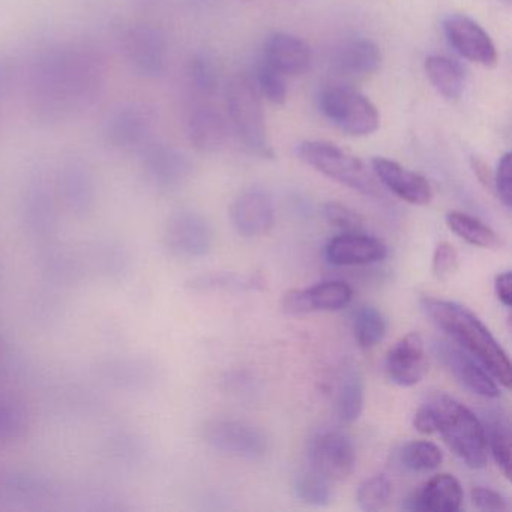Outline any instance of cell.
<instances>
[{
    "mask_svg": "<svg viewBox=\"0 0 512 512\" xmlns=\"http://www.w3.org/2000/svg\"><path fill=\"white\" fill-rule=\"evenodd\" d=\"M421 308L458 347L472 355L500 385L511 386V362L490 329L469 308L445 299H421Z\"/></svg>",
    "mask_w": 512,
    "mask_h": 512,
    "instance_id": "obj_1",
    "label": "cell"
},
{
    "mask_svg": "<svg viewBox=\"0 0 512 512\" xmlns=\"http://www.w3.org/2000/svg\"><path fill=\"white\" fill-rule=\"evenodd\" d=\"M68 44L50 47L38 55L28 80L32 115L43 124H58L82 110Z\"/></svg>",
    "mask_w": 512,
    "mask_h": 512,
    "instance_id": "obj_2",
    "label": "cell"
},
{
    "mask_svg": "<svg viewBox=\"0 0 512 512\" xmlns=\"http://www.w3.org/2000/svg\"><path fill=\"white\" fill-rule=\"evenodd\" d=\"M433 419L434 433L470 469L487 464L488 442L484 422L464 404L446 394H439L424 404Z\"/></svg>",
    "mask_w": 512,
    "mask_h": 512,
    "instance_id": "obj_3",
    "label": "cell"
},
{
    "mask_svg": "<svg viewBox=\"0 0 512 512\" xmlns=\"http://www.w3.org/2000/svg\"><path fill=\"white\" fill-rule=\"evenodd\" d=\"M296 155L326 178L368 197H380L379 184L365 164L340 146L323 140H307L296 146Z\"/></svg>",
    "mask_w": 512,
    "mask_h": 512,
    "instance_id": "obj_4",
    "label": "cell"
},
{
    "mask_svg": "<svg viewBox=\"0 0 512 512\" xmlns=\"http://www.w3.org/2000/svg\"><path fill=\"white\" fill-rule=\"evenodd\" d=\"M226 107L239 139L251 154L274 157L268 139L265 112L256 86L248 77L238 74L226 86Z\"/></svg>",
    "mask_w": 512,
    "mask_h": 512,
    "instance_id": "obj_5",
    "label": "cell"
},
{
    "mask_svg": "<svg viewBox=\"0 0 512 512\" xmlns=\"http://www.w3.org/2000/svg\"><path fill=\"white\" fill-rule=\"evenodd\" d=\"M319 109L335 127L350 136H370L379 128V112L361 92L331 85L319 95Z\"/></svg>",
    "mask_w": 512,
    "mask_h": 512,
    "instance_id": "obj_6",
    "label": "cell"
},
{
    "mask_svg": "<svg viewBox=\"0 0 512 512\" xmlns=\"http://www.w3.org/2000/svg\"><path fill=\"white\" fill-rule=\"evenodd\" d=\"M20 217L28 238L38 248L58 242L56 193L43 176L29 179L20 202Z\"/></svg>",
    "mask_w": 512,
    "mask_h": 512,
    "instance_id": "obj_7",
    "label": "cell"
},
{
    "mask_svg": "<svg viewBox=\"0 0 512 512\" xmlns=\"http://www.w3.org/2000/svg\"><path fill=\"white\" fill-rule=\"evenodd\" d=\"M202 436L212 448L242 460H260L269 449L265 431L235 419H212L206 422Z\"/></svg>",
    "mask_w": 512,
    "mask_h": 512,
    "instance_id": "obj_8",
    "label": "cell"
},
{
    "mask_svg": "<svg viewBox=\"0 0 512 512\" xmlns=\"http://www.w3.org/2000/svg\"><path fill=\"white\" fill-rule=\"evenodd\" d=\"M214 244V230L209 221L193 209L173 212L164 227V247L179 259L208 256Z\"/></svg>",
    "mask_w": 512,
    "mask_h": 512,
    "instance_id": "obj_9",
    "label": "cell"
},
{
    "mask_svg": "<svg viewBox=\"0 0 512 512\" xmlns=\"http://www.w3.org/2000/svg\"><path fill=\"white\" fill-rule=\"evenodd\" d=\"M55 193L68 212L77 218L89 217L97 205L98 194L91 166L76 155L64 158L56 173Z\"/></svg>",
    "mask_w": 512,
    "mask_h": 512,
    "instance_id": "obj_10",
    "label": "cell"
},
{
    "mask_svg": "<svg viewBox=\"0 0 512 512\" xmlns=\"http://www.w3.org/2000/svg\"><path fill=\"white\" fill-rule=\"evenodd\" d=\"M311 469L328 481H344L356 466L352 440L338 430L319 431L308 445Z\"/></svg>",
    "mask_w": 512,
    "mask_h": 512,
    "instance_id": "obj_11",
    "label": "cell"
},
{
    "mask_svg": "<svg viewBox=\"0 0 512 512\" xmlns=\"http://www.w3.org/2000/svg\"><path fill=\"white\" fill-rule=\"evenodd\" d=\"M125 56L131 67L146 79H158L166 73L167 41L152 25L137 23L124 35Z\"/></svg>",
    "mask_w": 512,
    "mask_h": 512,
    "instance_id": "obj_12",
    "label": "cell"
},
{
    "mask_svg": "<svg viewBox=\"0 0 512 512\" xmlns=\"http://www.w3.org/2000/svg\"><path fill=\"white\" fill-rule=\"evenodd\" d=\"M152 124L154 119L145 106L124 104L104 121V142L116 151H140L151 142Z\"/></svg>",
    "mask_w": 512,
    "mask_h": 512,
    "instance_id": "obj_13",
    "label": "cell"
},
{
    "mask_svg": "<svg viewBox=\"0 0 512 512\" xmlns=\"http://www.w3.org/2000/svg\"><path fill=\"white\" fill-rule=\"evenodd\" d=\"M433 349L446 370L451 371L458 383L469 389L472 394L484 398L499 397V383L466 350L449 341H436Z\"/></svg>",
    "mask_w": 512,
    "mask_h": 512,
    "instance_id": "obj_14",
    "label": "cell"
},
{
    "mask_svg": "<svg viewBox=\"0 0 512 512\" xmlns=\"http://www.w3.org/2000/svg\"><path fill=\"white\" fill-rule=\"evenodd\" d=\"M146 178L161 190H173L191 175V161L179 149L166 143L148 142L140 149Z\"/></svg>",
    "mask_w": 512,
    "mask_h": 512,
    "instance_id": "obj_15",
    "label": "cell"
},
{
    "mask_svg": "<svg viewBox=\"0 0 512 512\" xmlns=\"http://www.w3.org/2000/svg\"><path fill=\"white\" fill-rule=\"evenodd\" d=\"M443 32L452 49L467 61L482 67H494L497 64V50L493 40L469 17L460 14L446 17L443 20Z\"/></svg>",
    "mask_w": 512,
    "mask_h": 512,
    "instance_id": "obj_16",
    "label": "cell"
},
{
    "mask_svg": "<svg viewBox=\"0 0 512 512\" xmlns=\"http://www.w3.org/2000/svg\"><path fill=\"white\" fill-rule=\"evenodd\" d=\"M385 370L389 380L401 388L418 385L428 370L422 335L410 332L400 338L386 353Z\"/></svg>",
    "mask_w": 512,
    "mask_h": 512,
    "instance_id": "obj_17",
    "label": "cell"
},
{
    "mask_svg": "<svg viewBox=\"0 0 512 512\" xmlns=\"http://www.w3.org/2000/svg\"><path fill=\"white\" fill-rule=\"evenodd\" d=\"M353 290L344 281H323L310 289L290 290L281 299V307L290 316L338 311L352 302Z\"/></svg>",
    "mask_w": 512,
    "mask_h": 512,
    "instance_id": "obj_18",
    "label": "cell"
},
{
    "mask_svg": "<svg viewBox=\"0 0 512 512\" xmlns=\"http://www.w3.org/2000/svg\"><path fill=\"white\" fill-rule=\"evenodd\" d=\"M371 166L377 181L398 199L416 206L428 205L433 199V190L427 179L406 169L397 161L377 157L371 161Z\"/></svg>",
    "mask_w": 512,
    "mask_h": 512,
    "instance_id": "obj_19",
    "label": "cell"
},
{
    "mask_svg": "<svg viewBox=\"0 0 512 512\" xmlns=\"http://www.w3.org/2000/svg\"><path fill=\"white\" fill-rule=\"evenodd\" d=\"M233 227L245 238L266 235L274 226V205L262 190L242 193L230 208Z\"/></svg>",
    "mask_w": 512,
    "mask_h": 512,
    "instance_id": "obj_20",
    "label": "cell"
},
{
    "mask_svg": "<svg viewBox=\"0 0 512 512\" xmlns=\"http://www.w3.org/2000/svg\"><path fill=\"white\" fill-rule=\"evenodd\" d=\"M388 248L374 236L347 232L331 239L325 248V257L334 266H361L382 262Z\"/></svg>",
    "mask_w": 512,
    "mask_h": 512,
    "instance_id": "obj_21",
    "label": "cell"
},
{
    "mask_svg": "<svg viewBox=\"0 0 512 512\" xmlns=\"http://www.w3.org/2000/svg\"><path fill=\"white\" fill-rule=\"evenodd\" d=\"M188 137L197 151L214 154L227 142V122L217 107L206 101H196L188 113Z\"/></svg>",
    "mask_w": 512,
    "mask_h": 512,
    "instance_id": "obj_22",
    "label": "cell"
},
{
    "mask_svg": "<svg viewBox=\"0 0 512 512\" xmlns=\"http://www.w3.org/2000/svg\"><path fill=\"white\" fill-rule=\"evenodd\" d=\"M263 61L283 76H301L310 68L311 50L301 38L275 32L266 40Z\"/></svg>",
    "mask_w": 512,
    "mask_h": 512,
    "instance_id": "obj_23",
    "label": "cell"
},
{
    "mask_svg": "<svg viewBox=\"0 0 512 512\" xmlns=\"http://www.w3.org/2000/svg\"><path fill=\"white\" fill-rule=\"evenodd\" d=\"M463 503V488L455 476L440 473L425 482L421 490L407 499L410 511L457 512Z\"/></svg>",
    "mask_w": 512,
    "mask_h": 512,
    "instance_id": "obj_24",
    "label": "cell"
},
{
    "mask_svg": "<svg viewBox=\"0 0 512 512\" xmlns=\"http://www.w3.org/2000/svg\"><path fill=\"white\" fill-rule=\"evenodd\" d=\"M104 382L127 391L148 389L157 380V368L149 359L140 356H119L98 365Z\"/></svg>",
    "mask_w": 512,
    "mask_h": 512,
    "instance_id": "obj_25",
    "label": "cell"
},
{
    "mask_svg": "<svg viewBox=\"0 0 512 512\" xmlns=\"http://www.w3.org/2000/svg\"><path fill=\"white\" fill-rule=\"evenodd\" d=\"M382 65V53L371 40H353L335 52L334 67L341 76L364 79Z\"/></svg>",
    "mask_w": 512,
    "mask_h": 512,
    "instance_id": "obj_26",
    "label": "cell"
},
{
    "mask_svg": "<svg viewBox=\"0 0 512 512\" xmlns=\"http://www.w3.org/2000/svg\"><path fill=\"white\" fill-rule=\"evenodd\" d=\"M11 500L23 503L47 502L58 496V485L49 476L31 470H14L2 482Z\"/></svg>",
    "mask_w": 512,
    "mask_h": 512,
    "instance_id": "obj_27",
    "label": "cell"
},
{
    "mask_svg": "<svg viewBox=\"0 0 512 512\" xmlns=\"http://www.w3.org/2000/svg\"><path fill=\"white\" fill-rule=\"evenodd\" d=\"M446 224H448L449 230L454 232L458 238L463 239L473 247L497 250L503 245L502 238L491 227L482 223L478 218L472 217V215L457 211L449 212L446 215Z\"/></svg>",
    "mask_w": 512,
    "mask_h": 512,
    "instance_id": "obj_28",
    "label": "cell"
},
{
    "mask_svg": "<svg viewBox=\"0 0 512 512\" xmlns=\"http://www.w3.org/2000/svg\"><path fill=\"white\" fill-rule=\"evenodd\" d=\"M85 262L91 266L92 271L104 278H122L130 271V254L122 245L115 242H98Z\"/></svg>",
    "mask_w": 512,
    "mask_h": 512,
    "instance_id": "obj_29",
    "label": "cell"
},
{
    "mask_svg": "<svg viewBox=\"0 0 512 512\" xmlns=\"http://www.w3.org/2000/svg\"><path fill=\"white\" fill-rule=\"evenodd\" d=\"M425 73L433 88L446 100H458L464 91V77L458 65L445 56H430Z\"/></svg>",
    "mask_w": 512,
    "mask_h": 512,
    "instance_id": "obj_30",
    "label": "cell"
},
{
    "mask_svg": "<svg viewBox=\"0 0 512 512\" xmlns=\"http://www.w3.org/2000/svg\"><path fill=\"white\" fill-rule=\"evenodd\" d=\"M365 386L356 368H347L338 386L337 412L344 424H352L361 418L364 410Z\"/></svg>",
    "mask_w": 512,
    "mask_h": 512,
    "instance_id": "obj_31",
    "label": "cell"
},
{
    "mask_svg": "<svg viewBox=\"0 0 512 512\" xmlns=\"http://www.w3.org/2000/svg\"><path fill=\"white\" fill-rule=\"evenodd\" d=\"M187 82L196 101H206L215 95L220 85V73L214 59L206 53L193 56L187 67Z\"/></svg>",
    "mask_w": 512,
    "mask_h": 512,
    "instance_id": "obj_32",
    "label": "cell"
},
{
    "mask_svg": "<svg viewBox=\"0 0 512 512\" xmlns=\"http://www.w3.org/2000/svg\"><path fill=\"white\" fill-rule=\"evenodd\" d=\"M398 461L404 469L413 473H428L442 464L443 454L436 443L428 440H415L401 448Z\"/></svg>",
    "mask_w": 512,
    "mask_h": 512,
    "instance_id": "obj_33",
    "label": "cell"
},
{
    "mask_svg": "<svg viewBox=\"0 0 512 512\" xmlns=\"http://www.w3.org/2000/svg\"><path fill=\"white\" fill-rule=\"evenodd\" d=\"M29 413L19 401L0 394V443L17 442L29 430Z\"/></svg>",
    "mask_w": 512,
    "mask_h": 512,
    "instance_id": "obj_34",
    "label": "cell"
},
{
    "mask_svg": "<svg viewBox=\"0 0 512 512\" xmlns=\"http://www.w3.org/2000/svg\"><path fill=\"white\" fill-rule=\"evenodd\" d=\"M484 427L491 455L503 475L509 478L511 476V433H509L508 421L502 415H491L488 416V422Z\"/></svg>",
    "mask_w": 512,
    "mask_h": 512,
    "instance_id": "obj_35",
    "label": "cell"
},
{
    "mask_svg": "<svg viewBox=\"0 0 512 512\" xmlns=\"http://www.w3.org/2000/svg\"><path fill=\"white\" fill-rule=\"evenodd\" d=\"M386 319L377 308L361 307L353 319V331L359 347L364 350L373 349L385 338Z\"/></svg>",
    "mask_w": 512,
    "mask_h": 512,
    "instance_id": "obj_36",
    "label": "cell"
},
{
    "mask_svg": "<svg viewBox=\"0 0 512 512\" xmlns=\"http://www.w3.org/2000/svg\"><path fill=\"white\" fill-rule=\"evenodd\" d=\"M260 280L257 277L217 272V274L197 275L187 281L188 289L194 292H208V290H248L257 289Z\"/></svg>",
    "mask_w": 512,
    "mask_h": 512,
    "instance_id": "obj_37",
    "label": "cell"
},
{
    "mask_svg": "<svg viewBox=\"0 0 512 512\" xmlns=\"http://www.w3.org/2000/svg\"><path fill=\"white\" fill-rule=\"evenodd\" d=\"M293 493L296 499L310 506H326L331 500L328 479L323 478L316 470H305L299 473L293 482Z\"/></svg>",
    "mask_w": 512,
    "mask_h": 512,
    "instance_id": "obj_38",
    "label": "cell"
},
{
    "mask_svg": "<svg viewBox=\"0 0 512 512\" xmlns=\"http://www.w3.org/2000/svg\"><path fill=\"white\" fill-rule=\"evenodd\" d=\"M392 482L386 475H374L359 485L356 500L362 511H382L391 502Z\"/></svg>",
    "mask_w": 512,
    "mask_h": 512,
    "instance_id": "obj_39",
    "label": "cell"
},
{
    "mask_svg": "<svg viewBox=\"0 0 512 512\" xmlns=\"http://www.w3.org/2000/svg\"><path fill=\"white\" fill-rule=\"evenodd\" d=\"M283 74L266 64L265 61L257 67L256 79L262 94L268 98L271 103L284 104L287 98L286 79Z\"/></svg>",
    "mask_w": 512,
    "mask_h": 512,
    "instance_id": "obj_40",
    "label": "cell"
},
{
    "mask_svg": "<svg viewBox=\"0 0 512 512\" xmlns=\"http://www.w3.org/2000/svg\"><path fill=\"white\" fill-rule=\"evenodd\" d=\"M323 217L331 226L346 232H358L364 227V220L358 212L337 202H329L323 206Z\"/></svg>",
    "mask_w": 512,
    "mask_h": 512,
    "instance_id": "obj_41",
    "label": "cell"
},
{
    "mask_svg": "<svg viewBox=\"0 0 512 512\" xmlns=\"http://www.w3.org/2000/svg\"><path fill=\"white\" fill-rule=\"evenodd\" d=\"M493 187L499 196L500 202L511 209L512 205V163L511 154L506 152L497 164L496 173L493 176Z\"/></svg>",
    "mask_w": 512,
    "mask_h": 512,
    "instance_id": "obj_42",
    "label": "cell"
},
{
    "mask_svg": "<svg viewBox=\"0 0 512 512\" xmlns=\"http://www.w3.org/2000/svg\"><path fill=\"white\" fill-rule=\"evenodd\" d=\"M434 277L446 280L458 269V254L449 242H440L433 254Z\"/></svg>",
    "mask_w": 512,
    "mask_h": 512,
    "instance_id": "obj_43",
    "label": "cell"
},
{
    "mask_svg": "<svg viewBox=\"0 0 512 512\" xmlns=\"http://www.w3.org/2000/svg\"><path fill=\"white\" fill-rule=\"evenodd\" d=\"M470 500L473 506L479 511H506L508 509V500L499 491L491 488L475 487L470 493Z\"/></svg>",
    "mask_w": 512,
    "mask_h": 512,
    "instance_id": "obj_44",
    "label": "cell"
},
{
    "mask_svg": "<svg viewBox=\"0 0 512 512\" xmlns=\"http://www.w3.org/2000/svg\"><path fill=\"white\" fill-rule=\"evenodd\" d=\"M112 445V454L118 457V460H137L140 455V440L133 434L119 433L110 440Z\"/></svg>",
    "mask_w": 512,
    "mask_h": 512,
    "instance_id": "obj_45",
    "label": "cell"
},
{
    "mask_svg": "<svg viewBox=\"0 0 512 512\" xmlns=\"http://www.w3.org/2000/svg\"><path fill=\"white\" fill-rule=\"evenodd\" d=\"M494 290H496L497 298L505 307L512 305V275L511 272H502L497 275L494 281Z\"/></svg>",
    "mask_w": 512,
    "mask_h": 512,
    "instance_id": "obj_46",
    "label": "cell"
},
{
    "mask_svg": "<svg viewBox=\"0 0 512 512\" xmlns=\"http://www.w3.org/2000/svg\"><path fill=\"white\" fill-rule=\"evenodd\" d=\"M14 71L10 62L0 59V104L4 103L5 98L10 94L13 88Z\"/></svg>",
    "mask_w": 512,
    "mask_h": 512,
    "instance_id": "obj_47",
    "label": "cell"
},
{
    "mask_svg": "<svg viewBox=\"0 0 512 512\" xmlns=\"http://www.w3.org/2000/svg\"><path fill=\"white\" fill-rule=\"evenodd\" d=\"M473 170H475V175L478 176L479 181L485 185V187L490 188V190H494L493 187V175L490 173V169L485 166V163H482L478 158H473L472 161Z\"/></svg>",
    "mask_w": 512,
    "mask_h": 512,
    "instance_id": "obj_48",
    "label": "cell"
},
{
    "mask_svg": "<svg viewBox=\"0 0 512 512\" xmlns=\"http://www.w3.org/2000/svg\"><path fill=\"white\" fill-rule=\"evenodd\" d=\"M8 353L7 341H5L4 334L0 331V362L4 361Z\"/></svg>",
    "mask_w": 512,
    "mask_h": 512,
    "instance_id": "obj_49",
    "label": "cell"
}]
</instances>
